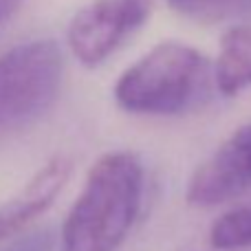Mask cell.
I'll use <instances>...</instances> for the list:
<instances>
[{
	"instance_id": "9",
	"label": "cell",
	"mask_w": 251,
	"mask_h": 251,
	"mask_svg": "<svg viewBox=\"0 0 251 251\" xmlns=\"http://www.w3.org/2000/svg\"><path fill=\"white\" fill-rule=\"evenodd\" d=\"M209 240L216 249L251 247V205L223 214L209 231Z\"/></svg>"
},
{
	"instance_id": "7",
	"label": "cell",
	"mask_w": 251,
	"mask_h": 251,
	"mask_svg": "<svg viewBox=\"0 0 251 251\" xmlns=\"http://www.w3.org/2000/svg\"><path fill=\"white\" fill-rule=\"evenodd\" d=\"M214 79L216 91L225 97H234L251 86V25L231 26L221 38Z\"/></svg>"
},
{
	"instance_id": "6",
	"label": "cell",
	"mask_w": 251,
	"mask_h": 251,
	"mask_svg": "<svg viewBox=\"0 0 251 251\" xmlns=\"http://www.w3.org/2000/svg\"><path fill=\"white\" fill-rule=\"evenodd\" d=\"M73 163L66 156H53L42 165L16 194L0 205V243L18 236L33 225L62 194L69 183Z\"/></svg>"
},
{
	"instance_id": "3",
	"label": "cell",
	"mask_w": 251,
	"mask_h": 251,
	"mask_svg": "<svg viewBox=\"0 0 251 251\" xmlns=\"http://www.w3.org/2000/svg\"><path fill=\"white\" fill-rule=\"evenodd\" d=\"M62 73L55 40H29L0 53V134L42 117L60 93Z\"/></svg>"
},
{
	"instance_id": "10",
	"label": "cell",
	"mask_w": 251,
	"mask_h": 251,
	"mask_svg": "<svg viewBox=\"0 0 251 251\" xmlns=\"http://www.w3.org/2000/svg\"><path fill=\"white\" fill-rule=\"evenodd\" d=\"M57 240L60 238H55V234L51 229H40L16 240L11 247H7L4 251H53L57 247Z\"/></svg>"
},
{
	"instance_id": "11",
	"label": "cell",
	"mask_w": 251,
	"mask_h": 251,
	"mask_svg": "<svg viewBox=\"0 0 251 251\" xmlns=\"http://www.w3.org/2000/svg\"><path fill=\"white\" fill-rule=\"evenodd\" d=\"M20 4H22V0H0V26L18 11Z\"/></svg>"
},
{
	"instance_id": "2",
	"label": "cell",
	"mask_w": 251,
	"mask_h": 251,
	"mask_svg": "<svg viewBox=\"0 0 251 251\" xmlns=\"http://www.w3.org/2000/svg\"><path fill=\"white\" fill-rule=\"evenodd\" d=\"M214 88V62L196 47L168 40L119 75L113 95L132 115L174 117L201 108Z\"/></svg>"
},
{
	"instance_id": "5",
	"label": "cell",
	"mask_w": 251,
	"mask_h": 251,
	"mask_svg": "<svg viewBox=\"0 0 251 251\" xmlns=\"http://www.w3.org/2000/svg\"><path fill=\"white\" fill-rule=\"evenodd\" d=\"M247 190H251V122L240 126L194 170L187 183V203L214 207Z\"/></svg>"
},
{
	"instance_id": "8",
	"label": "cell",
	"mask_w": 251,
	"mask_h": 251,
	"mask_svg": "<svg viewBox=\"0 0 251 251\" xmlns=\"http://www.w3.org/2000/svg\"><path fill=\"white\" fill-rule=\"evenodd\" d=\"M170 9L199 22H225L251 16V0H168Z\"/></svg>"
},
{
	"instance_id": "4",
	"label": "cell",
	"mask_w": 251,
	"mask_h": 251,
	"mask_svg": "<svg viewBox=\"0 0 251 251\" xmlns=\"http://www.w3.org/2000/svg\"><path fill=\"white\" fill-rule=\"evenodd\" d=\"M150 0H93L73 16L66 42L84 66L106 62L122 49L150 16Z\"/></svg>"
},
{
	"instance_id": "1",
	"label": "cell",
	"mask_w": 251,
	"mask_h": 251,
	"mask_svg": "<svg viewBox=\"0 0 251 251\" xmlns=\"http://www.w3.org/2000/svg\"><path fill=\"white\" fill-rule=\"evenodd\" d=\"M143 192L146 170L134 152L100 156L62 225L57 251H117L137 223Z\"/></svg>"
}]
</instances>
